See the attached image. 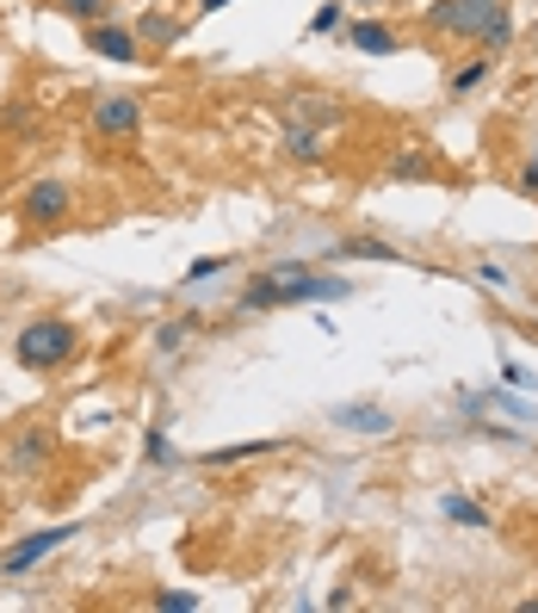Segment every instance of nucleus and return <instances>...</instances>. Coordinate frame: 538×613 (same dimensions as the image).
Segmentation results:
<instances>
[{
  "label": "nucleus",
  "mask_w": 538,
  "mask_h": 613,
  "mask_svg": "<svg viewBox=\"0 0 538 613\" xmlns=\"http://www.w3.org/2000/svg\"><path fill=\"white\" fill-rule=\"evenodd\" d=\"M75 353H81V328L69 323V316H32V323L20 328V341H13V360H20L25 372H38V378L62 372Z\"/></svg>",
  "instance_id": "1"
},
{
  "label": "nucleus",
  "mask_w": 538,
  "mask_h": 613,
  "mask_svg": "<svg viewBox=\"0 0 538 613\" xmlns=\"http://www.w3.org/2000/svg\"><path fill=\"white\" fill-rule=\"evenodd\" d=\"M496 13H508V0H433L421 13L427 32H440V38H464V44H477V32Z\"/></svg>",
  "instance_id": "2"
},
{
  "label": "nucleus",
  "mask_w": 538,
  "mask_h": 613,
  "mask_svg": "<svg viewBox=\"0 0 538 613\" xmlns=\"http://www.w3.org/2000/svg\"><path fill=\"white\" fill-rule=\"evenodd\" d=\"M81 527L75 520H57V527H38V533H25V539H13L7 552H0V576H25V570H38L50 552H62L69 539H75Z\"/></svg>",
  "instance_id": "3"
},
{
  "label": "nucleus",
  "mask_w": 538,
  "mask_h": 613,
  "mask_svg": "<svg viewBox=\"0 0 538 613\" xmlns=\"http://www.w3.org/2000/svg\"><path fill=\"white\" fill-rule=\"evenodd\" d=\"M69 212H75V192L62 187V180H32L25 187V224L32 230H62Z\"/></svg>",
  "instance_id": "4"
},
{
  "label": "nucleus",
  "mask_w": 538,
  "mask_h": 613,
  "mask_svg": "<svg viewBox=\"0 0 538 613\" xmlns=\"http://www.w3.org/2000/svg\"><path fill=\"white\" fill-rule=\"evenodd\" d=\"M94 131L106 136V143H131V136L143 131V94H106V99H94Z\"/></svg>",
  "instance_id": "5"
},
{
  "label": "nucleus",
  "mask_w": 538,
  "mask_h": 613,
  "mask_svg": "<svg viewBox=\"0 0 538 613\" xmlns=\"http://www.w3.org/2000/svg\"><path fill=\"white\" fill-rule=\"evenodd\" d=\"M50 459H57V434H50V428H20L13 446H7V471H20V478L44 471Z\"/></svg>",
  "instance_id": "6"
},
{
  "label": "nucleus",
  "mask_w": 538,
  "mask_h": 613,
  "mask_svg": "<svg viewBox=\"0 0 538 613\" xmlns=\"http://www.w3.org/2000/svg\"><path fill=\"white\" fill-rule=\"evenodd\" d=\"M87 50L106 57V62H143V38H136V25H118V20L87 25Z\"/></svg>",
  "instance_id": "7"
},
{
  "label": "nucleus",
  "mask_w": 538,
  "mask_h": 613,
  "mask_svg": "<svg viewBox=\"0 0 538 613\" xmlns=\"http://www.w3.org/2000/svg\"><path fill=\"white\" fill-rule=\"evenodd\" d=\"M346 44H353V50H366V57H396V50H403L396 25H384V20H353V25H346Z\"/></svg>",
  "instance_id": "8"
},
{
  "label": "nucleus",
  "mask_w": 538,
  "mask_h": 613,
  "mask_svg": "<svg viewBox=\"0 0 538 613\" xmlns=\"http://www.w3.org/2000/svg\"><path fill=\"white\" fill-rule=\"evenodd\" d=\"M136 38H143V50H168V44L186 38V20H173V13H161V7H143Z\"/></svg>",
  "instance_id": "9"
},
{
  "label": "nucleus",
  "mask_w": 538,
  "mask_h": 613,
  "mask_svg": "<svg viewBox=\"0 0 538 613\" xmlns=\"http://www.w3.org/2000/svg\"><path fill=\"white\" fill-rule=\"evenodd\" d=\"M322 261L328 267H341V261H403V254L390 249V242H378V236H346V242H334Z\"/></svg>",
  "instance_id": "10"
},
{
  "label": "nucleus",
  "mask_w": 538,
  "mask_h": 613,
  "mask_svg": "<svg viewBox=\"0 0 538 613\" xmlns=\"http://www.w3.org/2000/svg\"><path fill=\"white\" fill-rule=\"evenodd\" d=\"M334 428H346V434H390V409H378V402H346V409H334Z\"/></svg>",
  "instance_id": "11"
},
{
  "label": "nucleus",
  "mask_w": 538,
  "mask_h": 613,
  "mask_svg": "<svg viewBox=\"0 0 538 613\" xmlns=\"http://www.w3.org/2000/svg\"><path fill=\"white\" fill-rule=\"evenodd\" d=\"M285 441H242V446H211L198 465H211V471H223V465H242V459H260V453H279Z\"/></svg>",
  "instance_id": "12"
},
{
  "label": "nucleus",
  "mask_w": 538,
  "mask_h": 613,
  "mask_svg": "<svg viewBox=\"0 0 538 613\" xmlns=\"http://www.w3.org/2000/svg\"><path fill=\"white\" fill-rule=\"evenodd\" d=\"M198 328H205V323H198V310H186V316H173V323H161V328H155V353H180V347L193 341Z\"/></svg>",
  "instance_id": "13"
},
{
  "label": "nucleus",
  "mask_w": 538,
  "mask_h": 613,
  "mask_svg": "<svg viewBox=\"0 0 538 613\" xmlns=\"http://www.w3.org/2000/svg\"><path fill=\"white\" fill-rule=\"evenodd\" d=\"M440 515L452 520V527H489V508H482V502H470V496H440Z\"/></svg>",
  "instance_id": "14"
},
{
  "label": "nucleus",
  "mask_w": 538,
  "mask_h": 613,
  "mask_svg": "<svg viewBox=\"0 0 538 613\" xmlns=\"http://www.w3.org/2000/svg\"><path fill=\"white\" fill-rule=\"evenodd\" d=\"M285 149L297 155V161H322V131H316V124H285Z\"/></svg>",
  "instance_id": "15"
},
{
  "label": "nucleus",
  "mask_w": 538,
  "mask_h": 613,
  "mask_svg": "<svg viewBox=\"0 0 538 613\" xmlns=\"http://www.w3.org/2000/svg\"><path fill=\"white\" fill-rule=\"evenodd\" d=\"M57 13H69V20L81 25H99V20H112V0H50Z\"/></svg>",
  "instance_id": "16"
},
{
  "label": "nucleus",
  "mask_w": 538,
  "mask_h": 613,
  "mask_svg": "<svg viewBox=\"0 0 538 613\" xmlns=\"http://www.w3.org/2000/svg\"><path fill=\"white\" fill-rule=\"evenodd\" d=\"M477 44H482V57H501V50L514 44V20H508V13H496V20L477 32Z\"/></svg>",
  "instance_id": "17"
},
{
  "label": "nucleus",
  "mask_w": 538,
  "mask_h": 613,
  "mask_svg": "<svg viewBox=\"0 0 538 613\" xmlns=\"http://www.w3.org/2000/svg\"><path fill=\"white\" fill-rule=\"evenodd\" d=\"M489 62H496V57H477V62H464L458 75H452V94H477L482 81H489Z\"/></svg>",
  "instance_id": "18"
},
{
  "label": "nucleus",
  "mask_w": 538,
  "mask_h": 613,
  "mask_svg": "<svg viewBox=\"0 0 538 613\" xmlns=\"http://www.w3.org/2000/svg\"><path fill=\"white\" fill-rule=\"evenodd\" d=\"M390 173H396V180H427V173H433V161H427L421 149H403L396 161H390Z\"/></svg>",
  "instance_id": "19"
},
{
  "label": "nucleus",
  "mask_w": 538,
  "mask_h": 613,
  "mask_svg": "<svg viewBox=\"0 0 538 613\" xmlns=\"http://www.w3.org/2000/svg\"><path fill=\"white\" fill-rule=\"evenodd\" d=\"M143 459H149V465H173V441H168V428H161V422L143 434Z\"/></svg>",
  "instance_id": "20"
},
{
  "label": "nucleus",
  "mask_w": 538,
  "mask_h": 613,
  "mask_svg": "<svg viewBox=\"0 0 538 613\" xmlns=\"http://www.w3.org/2000/svg\"><path fill=\"white\" fill-rule=\"evenodd\" d=\"M309 32H316V38H322V32H346L341 0H322V7H316V20H309Z\"/></svg>",
  "instance_id": "21"
},
{
  "label": "nucleus",
  "mask_w": 538,
  "mask_h": 613,
  "mask_svg": "<svg viewBox=\"0 0 538 613\" xmlns=\"http://www.w3.org/2000/svg\"><path fill=\"white\" fill-rule=\"evenodd\" d=\"M155 608H161V613H193L198 594L193 589H161V594H155Z\"/></svg>",
  "instance_id": "22"
},
{
  "label": "nucleus",
  "mask_w": 538,
  "mask_h": 613,
  "mask_svg": "<svg viewBox=\"0 0 538 613\" xmlns=\"http://www.w3.org/2000/svg\"><path fill=\"white\" fill-rule=\"evenodd\" d=\"M297 112H304V124H334L341 106H328V99H297Z\"/></svg>",
  "instance_id": "23"
},
{
  "label": "nucleus",
  "mask_w": 538,
  "mask_h": 613,
  "mask_svg": "<svg viewBox=\"0 0 538 613\" xmlns=\"http://www.w3.org/2000/svg\"><path fill=\"white\" fill-rule=\"evenodd\" d=\"M223 267H230V261H193V267H186V286H205V279H217Z\"/></svg>",
  "instance_id": "24"
},
{
  "label": "nucleus",
  "mask_w": 538,
  "mask_h": 613,
  "mask_svg": "<svg viewBox=\"0 0 538 613\" xmlns=\"http://www.w3.org/2000/svg\"><path fill=\"white\" fill-rule=\"evenodd\" d=\"M514 192H519V199H538V155H533V161H526V168H519Z\"/></svg>",
  "instance_id": "25"
},
{
  "label": "nucleus",
  "mask_w": 538,
  "mask_h": 613,
  "mask_svg": "<svg viewBox=\"0 0 538 613\" xmlns=\"http://www.w3.org/2000/svg\"><path fill=\"white\" fill-rule=\"evenodd\" d=\"M501 378H508V384H533V378H526V365H519V360H501Z\"/></svg>",
  "instance_id": "26"
},
{
  "label": "nucleus",
  "mask_w": 538,
  "mask_h": 613,
  "mask_svg": "<svg viewBox=\"0 0 538 613\" xmlns=\"http://www.w3.org/2000/svg\"><path fill=\"white\" fill-rule=\"evenodd\" d=\"M223 7H230V0H198V13H223Z\"/></svg>",
  "instance_id": "27"
},
{
  "label": "nucleus",
  "mask_w": 538,
  "mask_h": 613,
  "mask_svg": "<svg viewBox=\"0 0 538 613\" xmlns=\"http://www.w3.org/2000/svg\"><path fill=\"white\" fill-rule=\"evenodd\" d=\"M353 7H390V0H353Z\"/></svg>",
  "instance_id": "28"
},
{
  "label": "nucleus",
  "mask_w": 538,
  "mask_h": 613,
  "mask_svg": "<svg viewBox=\"0 0 538 613\" xmlns=\"http://www.w3.org/2000/svg\"><path fill=\"white\" fill-rule=\"evenodd\" d=\"M136 7H161V0H136Z\"/></svg>",
  "instance_id": "29"
}]
</instances>
